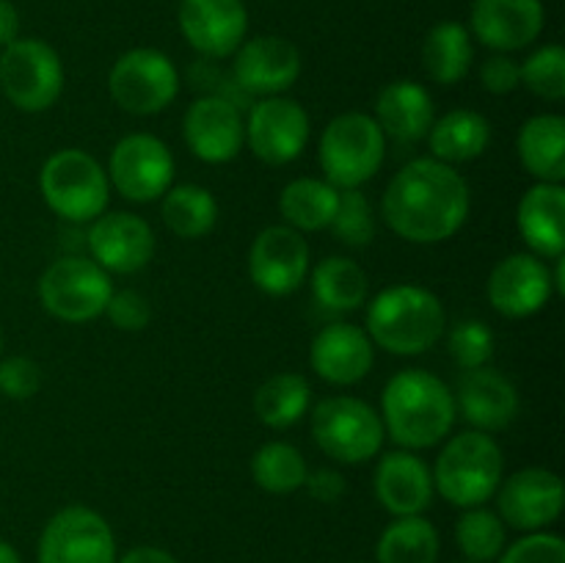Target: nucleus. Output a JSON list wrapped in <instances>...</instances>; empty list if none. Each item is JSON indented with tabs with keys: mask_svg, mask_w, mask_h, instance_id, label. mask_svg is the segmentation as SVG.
<instances>
[{
	"mask_svg": "<svg viewBox=\"0 0 565 563\" xmlns=\"http://www.w3.org/2000/svg\"><path fill=\"white\" fill-rule=\"evenodd\" d=\"M375 346L367 331L353 323H329L315 334L309 364L323 381L334 386L359 384L373 370Z\"/></svg>",
	"mask_w": 565,
	"mask_h": 563,
	"instance_id": "22",
	"label": "nucleus"
},
{
	"mask_svg": "<svg viewBox=\"0 0 565 563\" xmlns=\"http://www.w3.org/2000/svg\"><path fill=\"white\" fill-rule=\"evenodd\" d=\"M39 563H116L114 530L94 508H61L44 524Z\"/></svg>",
	"mask_w": 565,
	"mask_h": 563,
	"instance_id": "12",
	"label": "nucleus"
},
{
	"mask_svg": "<svg viewBox=\"0 0 565 563\" xmlns=\"http://www.w3.org/2000/svg\"><path fill=\"white\" fill-rule=\"evenodd\" d=\"M500 519L522 533L546 530L563 513V480L552 469L527 467L502 478L497 489Z\"/></svg>",
	"mask_w": 565,
	"mask_h": 563,
	"instance_id": "15",
	"label": "nucleus"
},
{
	"mask_svg": "<svg viewBox=\"0 0 565 563\" xmlns=\"http://www.w3.org/2000/svg\"><path fill=\"white\" fill-rule=\"evenodd\" d=\"M522 83L546 103H561L565 97V50L561 44H544L524 59Z\"/></svg>",
	"mask_w": 565,
	"mask_h": 563,
	"instance_id": "37",
	"label": "nucleus"
},
{
	"mask_svg": "<svg viewBox=\"0 0 565 563\" xmlns=\"http://www.w3.org/2000/svg\"><path fill=\"white\" fill-rule=\"evenodd\" d=\"M114 293L108 270L99 268L92 257H61L39 279V298L53 318L64 323H88L105 315Z\"/></svg>",
	"mask_w": 565,
	"mask_h": 563,
	"instance_id": "9",
	"label": "nucleus"
},
{
	"mask_svg": "<svg viewBox=\"0 0 565 563\" xmlns=\"http://www.w3.org/2000/svg\"><path fill=\"white\" fill-rule=\"evenodd\" d=\"M519 235L530 254L557 259L565 252V188L563 182H535L516 210Z\"/></svg>",
	"mask_w": 565,
	"mask_h": 563,
	"instance_id": "25",
	"label": "nucleus"
},
{
	"mask_svg": "<svg viewBox=\"0 0 565 563\" xmlns=\"http://www.w3.org/2000/svg\"><path fill=\"white\" fill-rule=\"evenodd\" d=\"M472 210V193L456 166L417 158L403 166L386 185L381 215L408 243H445L461 232Z\"/></svg>",
	"mask_w": 565,
	"mask_h": 563,
	"instance_id": "1",
	"label": "nucleus"
},
{
	"mask_svg": "<svg viewBox=\"0 0 565 563\" xmlns=\"http://www.w3.org/2000/svg\"><path fill=\"white\" fill-rule=\"evenodd\" d=\"M452 390L428 370H401L381 392V423L403 450H428L450 436L456 425Z\"/></svg>",
	"mask_w": 565,
	"mask_h": 563,
	"instance_id": "2",
	"label": "nucleus"
},
{
	"mask_svg": "<svg viewBox=\"0 0 565 563\" xmlns=\"http://www.w3.org/2000/svg\"><path fill=\"white\" fill-rule=\"evenodd\" d=\"M340 191L318 177H298L279 193V213L287 226L303 232L326 230L334 219Z\"/></svg>",
	"mask_w": 565,
	"mask_h": 563,
	"instance_id": "30",
	"label": "nucleus"
},
{
	"mask_svg": "<svg viewBox=\"0 0 565 563\" xmlns=\"http://www.w3.org/2000/svg\"><path fill=\"white\" fill-rule=\"evenodd\" d=\"M370 279L364 268L345 257H326L312 270L315 301L331 312H353L367 301Z\"/></svg>",
	"mask_w": 565,
	"mask_h": 563,
	"instance_id": "33",
	"label": "nucleus"
},
{
	"mask_svg": "<svg viewBox=\"0 0 565 563\" xmlns=\"http://www.w3.org/2000/svg\"><path fill=\"white\" fill-rule=\"evenodd\" d=\"M303 489L309 491V497L318 502H337L348 491L345 478H342L337 469L323 467L315 469V472H307V480H303Z\"/></svg>",
	"mask_w": 565,
	"mask_h": 563,
	"instance_id": "44",
	"label": "nucleus"
},
{
	"mask_svg": "<svg viewBox=\"0 0 565 563\" xmlns=\"http://www.w3.org/2000/svg\"><path fill=\"white\" fill-rule=\"evenodd\" d=\"M375 557L379 563H436L439 530L425 517H395L381 533Z\"/></svg>",
	"mask_w": 565,
	"mask_h": 563,
	"instance_id": "34",
	"label": "nucleus"
},
{
	"mask_svg": "<svg viewBox=\"0 0 565 563\" xmlns=\"http://www.w3.org/2000/svg\"><path fill=\"white\" fill-rule=\"evenodd\" d=\"M452 397H456V408L463 414V419L483 434L508 428L519 414L516 386L489 364L463 370Z\"/></svg>",
	"mask_w": 565,
	"mask_h": 563,
	"instance_id": "23",
	"label": "nucleus"
},
{
	"mask_svg": "<svg viewBox=\"0 0 565 563\" xmlns=\"http://www.w3.org/2000/svg\"><path fill=\"white\" fill-rule=\"evenodd\" d=\"M486 293L497 312L519 320L541 312L555 296V285H552V270L546 259L516 252L491 268Z\"/></svg>",
	"mask_w": 565,
	"mask_h": 563,
	"instance_id": "17",
	"label": "nucleus"
},
{
	"mask_svg": "<svg viewBox=\"0 0 565 563\" xmlns=\"http://www.w3.org/2000/svg\"><path fill=\"white\" fill-rule=\"evenodd\" d=\"M0 563H22L20 552H17L9 541H0Z\"/></svg>",
	"mask_w": 565,
	"mask_h": 563,
	"instance_id": "47",
	"label": "nucleus"
},
{
	"mask_svg": "<svg viewBox=\"0 0 565 563\" xmlns=\"http://www.w3.org/2000/svg\"><path fill=\"white\" fill-rule=\"evenodd\" d=\"M373 119L386 138H395L397 144H417L428 138L436 119L434 97L423 83L395 81L381 88Z\"/></svg>",
	"mask_w": 565,
	"mask_h": 563,
	"instance_id": "26",
	"label": "nucleus"
},
{
	"mask_svg": "<svg viewBox=\"0 0 565 563\" xmlns=\"http://www.w3.org/2000/svg\"><path fill=\"white\" fill-rule=\"evenodd\" d=\"M39 188L47 208L72 224H92L105 213L110 199L108 171L83 149H58L50 155L39 171Z\"/></svg>",
	"mask_w": 565,
	"mask_h": 563,
	"instance_id": "6",
	"label": "nucleus"
},
{
	"mask_svg": "<svg viewBox=\"0 0 565 563\" xmlns=\"http://www.w3.org/2000/svg\"><path fill=\"white\" fill-rule=\"evenodd\" d=\"M116 563H180L171 552L160 550V546H132L125 555L116 557Z\"/></svg>",
	"mask_w": 565,
	"mask_h": 563,
	"instance_id": "45",
	"label": "nucleus"
},
{
	"mask_svg": "<svg viewBox=\"0 0 565 563\" xmlns=\"http://www.w3.org/2000/svg\"><path fill=\"white\" fill-rule=\"evenodd\" d=\"M309 114L290 97H263L248 105L246 144L268 166H287L307 149Z\"/></svg>",
	"mask_w": 565,
	"mask_h": 563,
	"instance_id": "13",
	"label": "nucleus"
},
{
	"mask_svg": "<svg viewBox=\"0 0 565 563\" xmlns=\"http://www.w3.org/2000/svg\"><path fill=\"white\" fill-rule=\"evenodd\" d=\"M480 83H483L486 92L497 94V97L511 94L522 86V66L508 53H494L480 66Z\"/></svg>",
	"mask_w": 565,
	"mask_h": 563,
	"instance_id": "43",
	"label": "nucleus"
},
{
	"mask_svg": "<svg viewBox=\"0 0 565 563\" xmlns=\"http://www.w3.org/2000/svg\"><path fill=\"white\" fill-rule=\"evenodd\" d=\"M309 403H312V386L301 373H290V370L270 375L254 392V414L259 423L274 431L301 423L303 414L309 412Z\"/></svg>",
	"mask_w": 565,
	"mask_h": 563,
	"instance_id": "31",
	"label": "nucleus"
},
{
	"mask_svg": "<svg viewBox=\"0 0 565 563\" xmlns=\"http://www.w3.org/2000/svg\"><path fill=\"white\" fill-rule=\"evenodd\" d=\"M307 461L290 442H268L252 456V478L268 495H292L303 489Z\"/></svg>",
	"mask_w": 565,
	"mask_h": 563,
	"instance_id": "35",
	"label": "nucleus"
},
{
	"mask_svg": "<svg viewBox=\"0 0 565 563\" xmlns=\"http://www.w3.org/2000/svg\"><path fill=\"white\" fill-rule=\"evenodd\" d=\"M42 386V370L28 357L0 359V395L11 401H28Z\"/></svg>",
	"mask_w": 565,
	"mask_h": 563,
	"instance_id": "41",
	"label": "nucleus"
},
{
	"mask_svg": "<svg viewBox=\"0 0 565 563\" xmlns=\"http://www.w3.org/2000/svg\"><path fill=\"white\" fill-rule=\"evenodd\" d=\"M500 563H565V541L546 530L527 533L502 550Z\"/></svg>",
	"mask_w": 565,
	"mask_h": 563,
	"instance_id": "40",
	"label": "nucleus"
},
{
	"mask_svg": "<svg viewBox=\"0 0 565 563\" xmlns=\"http://www.w3.org/2000/svg\"><path fill=\"white\" fill-rule=\"evenodd\" d=\"M386 158V136L379 121L362 110H348L326 125L318 144V160L326 182L337 191L362 188L381 171Z\"/></svg>",
	"mask_w": 565,
	"mask_h": 563,
	"instance_id": "5",
	"label": "nucleus"
},
{
	"mask_svg": "<svg viewBox=\"0 0 565 563\" xmlns=\"http://www.w3.org/2000/svg\"><path fill=\"white\" fill-rule=\"evenodd\" d=\"M312 439L340 464H364L379 456L386 431L381 414L353 395L323 397L312 408Z\"/></svg>",
	"mask_w": 565,
	"mask_h": 563,
	"instance_id": "7",
	"label": "nucleus"
},
{
	"mask_svg": "<svg viewBox=\"0 0 565 563\" xmlns=\"http://www.w3.org/2000/svg\"><path fill=\"white\" fill-rule=\"evenodd\" d=\"M110 323L121 331H141L147 329L149 320H152V307H149V298L143 293L130 290H114L108 298V307H105Z\"/></svg>",
	"mask_w": 565,
	"mask_h": 563,
	"instance_id": "42",
	"label": "nucleus"
},
{
	"mask_svg": "<svg viewBox=\"0 0 565 563\" xmlns=\"http://www.w3.org/2000/svg\"><path fill=\"white\" fill-rule=\"evenodd\" d=\"M434 158L441 163H469L478 160L491 144V125L483 114L472 108H456L434 119L428 130Z\"/></svg>",
	"mask_w": 565,
	"mask_h": 563,
	"instance_id": "28",
	"label": "nucleus"
},
{
	"mask_svg": "<svg viewBox=\"0 0 565 563\" xmlns=\"http://www.w3.org/2000/svg\"><path fill=\"white\" fill-rule=\"evenodd\" d=\"M447 351L461 370L486 368L494 357V331L483 320H461L447 337Z\"/></svg>",
	"mask_w": 565,
	"mask_h": 563,
	"instance_id": "39",
	"label": "nucleus"
},
{
	"mask_svg": "<svg viewBox=\"0 0 565 563\" xmlns=\"http://www.w3.org/2000/svg\"><path fill=\"white\" fill-rule=\"evenodd\" d=\"M445 304L423 285L384 287L367 307V337L395 357H419L441 340Z\"/></svg>",
	"mask_w": 565,
	"mask_h": 563,
	"instance_id": "3",
	"label": "nucleus"
},
{
	"mask_svg": "<svg viewBox=\"0 0 565 563\" xmlns=\"http://www.w3.org/2000/svg\"><path fill=\"white\" fill-rule=\"evenodd\" d=\"M160 202V215L169 232H174L182 241H199V237L210 235L218 221V202L213 193L204 185H171L163 193Z\"/></svg>",
	"mask_w": 565,
	"mask_h": 563,
	"instance_id": "32",
	"label": "nucleus"
},
{
	"mask_svg": "<svg viewBox=\"0 0 565 563\" xmlns=\"http://www.w3.org/2000/svg\"><path fill=\"white\" fill-rule=\"evenodd\" d=\"M108 182L130 202H154L174 182V155L152 132H130L110 149Z\"/></svg>",
	"mask_w": 565,
	"mask_h": 563,
	"instance_id": "11",
	"label": "nucleus"
},
{
	"mask_svg": "<svg viewBox=\"0 0 565 563\" xmlns=\"http://www.w3.org/2000/svg\"><path fill=\"white\" fill-rule=\"evenodd\" d=\"M475 44L472 33L461 22H439L428 31L423 44V64L430 81L441 86L463 81L472 70Z\"/></svg>",
	"mask_w": 565,
	"mask_h": 563,
	"instance_id": "29",
	"label": "nucleus"
},
{
	"mask_svg": "<svg viewBox=\"0 0 565 563\" xmlns=\"http://www.w3.org/2000/svg\"><path fill=\"white\" fill-rule=\"evenodd\" d=\"M458 550L469 563H491L505 550V522L489 508H463L456 524Z\"/></svg>",
	"mask_w": 565,
	"mask_h": 563,
	"instance_id": "36",
	"label": "nucleus"
},
{
	"mask_svg": "<svg viewBox=\"0 0 565 563\" xmlns=\"http://www.w3.org/2000/svg\"><path fill=\"white\" fill-rule=\"evenodd\" d=\"M88 254L108 274H136L154 257V232L136 213H103L88 226Z\"/></svg>",
	"mask_w": 565,
	"mask_h": 563,
	"instance_id": "20",
	"label": "nucleus"
},
{
	"mask_svg": "<svg viewBox=\"0 0 565 563\" xmlns=\"http://www.w3.org/2000/svg\"><path fill=\"white\" fill-rule=\"evenodd\" d=\"M309 274V243L287 224L265 226L248 248V276L265 296H290Z\"/></svg>",
	"mask_w": 565,
	"mask_h": 563,
	"instance_id": "14",
	"label": "nucleus"
},
{
	"mask_svg": "<svg viewBox=\"0 0 565 563\" xmlns=\"http://www.w3.org/2000/svg\"><path fill=\"white\" fill-rule=\"evenodd\" d=\"M375 497L392 517H419L434 502V472L414 450H390L375 467Z\"/></svg>",
	"mask_w": 565,
	"mask_h": 563,
	"instance_id": "24",
	"label": "nucleus"
},
{
	"mask_svg": "<svg viewBox=\"0 0 565 563\" xmlns=\"http://www.w3.org/2000/svg\"><path fill=\"white\" fill-rule=\"evenodd\" d=\"M329 230L334 232L337 241L348 243V246H367L375 237V215L373 204L364 196L359 188H348L340 191V202H337L334 219H331Z\"/></svg>",
	"mask_w": 565,
	"mask_h": 563,
	"instance_id": "38",
	"label": "nucleus"
},
{
	"mask_svg": "<svg viewBox=\"0 0 565 563\" xmlns=\"http://www.w3.org/2000/svg\"><path fill=\"white\" fill-rule=\"evenodd\" d=\"M524 169L539 182L565 180V119L561 114L530 116L516 138Z\"/></svg>",
	"mask_w": 565,
	"mask_h": 563,
	"instance_id": "27",
	"label": "nucleus"
},
{
	"mask_svg": "<svg viewBox=\"0 0 565 563\" xmlns=\"http://www.w3.org/2000/svg\"><path fill=\"white\" fill-rule=\"evenodd\" d=\"M0 88L17 110L42 114L64 94L61 55L42 39H14L0 53Z\"/></svg>",
	"mask_w": 565,
	"mask_h": 563,
	"instance_id": "8",
	"label": "nucleus"
},
{
	"mask_svg": "<svg viewBox=\"0 0 565 563\" xmlns=\"http://www.w3.org/2000/svg\"><path fill=\"white\" fill-rule=\"evenodd\" d=\"M108 92L121 110L132 116H154L180 94V72L174 61L154 47L127 50L108 75Z\"/></svg>",
	"mask_w": 565,
	"mask_h": 563,
	"instance_id": "10",
	"label": "nucleus"
},
{
	"mask_svg": "<svg viewBox=\"0 0 565 563\" xmlns=\"http://www.w3.org/2000/svg\"><path fill=\"white\" fill-rule=\"evenodd\" d=\"M182 138L204 163H230L246 144V119L230 99L202 94L182 116Z\"/></svg>",
	"mask_w": 565,
	"mask_h": 563,
	"instance_id": "16",
	"label": "nucleus"
},
{
	"mask_svg": "<svg viewBox=\"0 0 565 563\" xmlns=\"http://www.w3.org/2000/svg\"><path fill=\"white\" fill-rule=\"evenodd\" d=\"M232 75L252 99L276 97L301 75V50L285 36H254L235 50Z\"/></svg>",
	"mask_w": 565,
	"mask_h": 563,
	"instance_id": "19",
	"label": "nucleus"
},
{
	"mask_svg": "<svg viewBox=\"0 0 565 563\" xmlns=\"http://www.w3.org/2000/svg\"><path fill=\"white\" fill-rule=\"evenodd\" d=\"M0 351H3V334H0Z\"/></svg>",
	"mask_w": 565,
	"mask_h": 563,
	"instance_id": "48",
	"label": "nucleus"
},
{
	"mask_svg": "<svg viewBox=\"0 0 565 563\" xmlns=\"http://www.w3.org/2000/svg\"><path fill=\"white\" fill-rule=\"evenodd\" d=\"M180 31L202 59H230L246 42L248 11L243 0H180Z\"/></svg>",
	"mask_w": 565,
	"mask_h": 563,
	"instance_id": "18",
	"label": "nucleus"
},
{
	"mask_svg": "<svg viewBox=\"0 0 565 563\" xmlns=\"http://www.w3.org/2000/svg\"><path fill=\"white\" fill-rule=\"evenodd\" d=\"M20 33V14L11 0H0V50L11 44Z\"/></svg>",
	"mask_w": 565,
	"mask_h": 563,
	"instance_id": "46",
	"label": "nucleus"
},
{
	"mask_svg": "<svg viewBox=\"0 0 565 563\" xmlns=\"http://www.w3.org/2000/svg\"><path fill=\"white\" fill-rule=\"evenodd\" d=\"M434 489L456 508H478L497 495L505 472L502 447L483 431H463L447 439L436 458Z\"/></svg>",
	"mask_w": 565,
	"mask_h": 563,
	"instance_id": "4",
	"label": "nucleus"
},
{
	"mask_svg": "<svg viewBox=\"0 0 565 563\" xmlns=\"http://www.w3.org/2000/svg\"><path fill=\"white\" fill-rule=\"evenodd\" d=\"M544 20L541 0H475L469 33L497 53H516L541 36Z\"/></svg>",
	"mask_w": 565,
	"mask_h": 563,
	"instance_id": "21",
	"label": "nucleus"
}]
</instances>
